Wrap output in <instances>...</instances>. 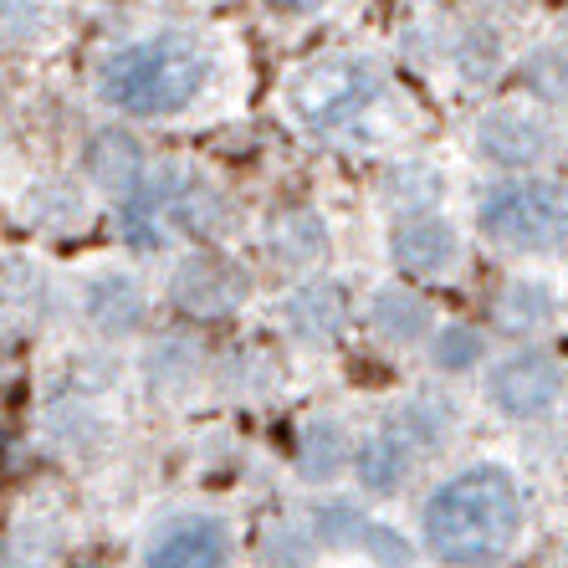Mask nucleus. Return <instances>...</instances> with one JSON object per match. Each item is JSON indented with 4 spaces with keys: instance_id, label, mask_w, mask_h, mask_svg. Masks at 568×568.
I'll use <instances>...</instances> for the list:
<instances>
[{
    "instance_id": "a211bd4d",
    "label": "nucleus",
    "mask_w": 568,
    "mask_h": 568,
    "mask_svg": "<svg viewBox=\"0 0 568 568\" xmlns=\"http://www.w3.org/2000/svg\"><path fill=\"white\" fill-rule=\"evenodd\" d=\"M436 358H440V369H471L476 358H481V338L471 328H446V333H436Z\"/></svg>"
},
{
    "instance_id": "6e6552de",
    "label": "nucleus",
    "mask_w": 568,
    "mask_h": 568,
    "mask_svg": "<svg viewBox=\"0 0 568 568\" xmlns=\"http://www.w3.org/2000/svg\"><path fill=\"white\" fill-rule=\"evenodd\" d=\"M241 297H246V272L215 252L190 256V262H180V272H174V303L200 317L231 313Z\"/></svg>"
},
{
    "instance_id": "f03ea898",
    "label": "nucleus",
    "mask_w": 568,
    "mask_h": 568,
    "mask_svg": "<svg viewBox=\"0 0 568 568\" xmlns=\"http://www.w3.org/2000/svg\"><path fill=\"white\" fill-rule=\"evenodd\" d=\"M211 78V57L195 37L164 31L149 41H129L98 67V98L129 119H170L195 103Z\"/></svg>"
},
{
    "instance_id": "9b49d317",
    "label": "nucleus",
    "mask_w": 568,
    "mask_h": 568,
    "mask_svg": "<svg viewBox=\"0 0 568 568\" xmlns=\"http://www.w3.org/2000/svg\"><path fill=\"white\" fill-rule=\"evenodd\" d=\"M410 440L399 436V430H384V436L364 440V450H358V481L374 491V497H384V491H395L405 476H410Z\"/></svg>"
},
{
    "instance_id": "4468645a",
    "label": "nucleus",
    "mask_w": 568,
    "mask_h": 568,
    "mask_svg": "<svg viewBox=\"0 0 568 568\" xmlns=\"http://www.w3.org/2000/svg\"><path fill=\"white\" fill-rule=\"evenodd\" d=\"M266 246L277 252L282 266H307L323 256V225H317V215H307V211H287L272 221Z\"/></svg>"
},
{
    "instance_id": "f257e3e1",
    "label": "nucleus",
    "mask_w": 568,
    "mask_h": 568,
    "mask_svg": "<svg viewBox=\"0 0 568 568\" xmlns=\"http://www.w3.org/2000/svg\"><path fill=\"white\" fill-rule=\"evenodd\" d=\"M523 503L503 466H471L440 481L425 503V548L450 568H487L513 548Z\"/></svg>"
},
{
    "instance_id": "ddd939ff",
    "label": "nucleus",
    "mask_w": 568,
    "mask_h": 568,
    "mask_svg": "<svg viewBox=\"0 0 568 568\" xmlns=\"http://www.w3.org/2000/svg\"><path fill=\"white\" fill-rule=\"evenodd\" d=\"M88 313L103 333H129L139 317H144V292L129 277H103L88 292Z\"/></svg>"
},
{
    "instance_id": "1a4fd4ad",
    "label": "nucleus",
    "mask_w": 568,
    "mask_h": 568,
    "mask_svg": "<svg viewBox=\"0 0 568 568\" xmlns=\"http://www.w3.org/2000/svg\"><path fill=\"white\" fill-rule=\"evenodd\" d=\"M456 252H462V241L440 215L415 211L395 225V266L405 277H440L456 262Z\"/></svg>"
},
{
    "instance_id": "7ed1b4c3",
    "label": "nucleus",
    "mask_w": 568,
    "mask_h": 568,
    "mask_svg": "<svg viewBox=\"0 0 568 568\" xmlns=\"http://www.w3.org/2000/svg\"><path fill=\"white\" fill-rule=\"evenodd\" d=\"M481 236L513 252H554L568 241V185L558 180H507L481 200Z\"/></svg>"
},
{
    "instance_id": "0eeeda50",
    "label": "nucleus",
    "mask_w": 568,
    "mask_h": 568,
    "mask_svg": "<svg viewBox=\"0 0 568 568\" xmlns=\"http://www.w3.org/2000/svg\"><path fill=\"white\" fill-rule=\"evenodd\" d=\"M476 144H481L487 159L507 164V170H528V164H538L548 154V123H542V113H532L523 103H503L481 119Z\"/></svg>"
},
{
    "instance_id": "39448f33",
    "label": "nucleus",
    "mask_w": 568,
    "mask_h": 568,
    "mask_svg": "<svg viewBox=\"0 0 568 568\" xmlns=\"http://www.w3.org/2000/svg\"><path fill=\"white\" fill-rule=\"evenodd\" d=\"M487 395L491 405L513 420H528V415H542L564 395V369H558L554 354H542V348H523V354L503 358L487 379Z\"/></svg>"
},
{
    "instance_id": "2eb2a0df",
    "label": "nucleus",
    "mask_w": 568,
    "mask_h": 568,
    "mask_svg": "<svg viewBox=\"0 0 568 568\" xmlns=\"http://www.w3.org/2000/svg\"><path fill=\"white\" fill-rule=\"evenodd\" d=\"M374 328H379L384 338H395V344H410V338L430 333V307H425L415 292L389 287L374 297Z\"/></svg>"
},
{
    "instance_id": "423d86ee",
    "label": "nucleus",
    "mask_w": 568,
    "mask_h": 568,
    "mask_svg": "<svg viewBox=\"0 0 568 568\" xmlns=\"http://www.w3.org/2000/svg\"><path fill=\"white\" fill-rule=\"evenodd\" d=\"M225 554H231V538L221 517L185 513L154 532L144 568H225Z\"/></svg>"
},
{
    "instance_id": "9d476101",
    "label": "nucleus",
    "mask_w": 568,
    "mask_h": 568,
    "mask_svg": "<svg viewBox=\"0 0 568 568\" xmlns=\"http://www.w3.org/2000/svg\"><path fill=\"white\" fill-rule=\"evenodd\" d=\"M287 328L307 344H323V338H338L348 323V292L338 282H313V287L292 292V303L282 307Z\"/></svg>"
},
{
    "instance_id": "dca6fc26",
    "label": "nucleus",
    "mask_w": 568,
    "mask_h": 568,
    "mask_svg": "<svg viewBox=\"0 0 568 568\" xmlns=\"http://www.w3.org/2000/svg\"><path fill=\"white\" fill-rule=\"evenodd\" d=\"M348 446H344V430L333 420H313L303 436V462H297V471L307 476V481H328L338 466H344Z\"/></svg>"
},
{
    "instance_id": "6ab92c4d",
    "label": "nucleus",
    "mask_w": 568,
    "mask_h": 568,
    "mask_svg": "<svg viewBox=\"0 0 568 568\" xmlns=\"http://www.w3.org/2000/svg\"><path fill=\"white\" fill-rule=\"evenodd\" d=\"M272 11H292V16H303V11H317L323 0H266Z\"/></svg>"
},
{
    "instance_id": "20e7f679",
    "label": "nucleus",
    "mask_w": 568,
    "mask_h": 568,
    "mask_svg": "<svg viewBox=\"0 0 568 568\" xmlns=\"http://www.w3.org/2000/svg\"><path fill=\"white\" fill-rule=\"evenodd\" d=\"M384 78L379 67L364 62V57H323V62L303 67L287 88V108L292 119L313 133H333L354 123L364 108L379 98Z\"/></svg>"
},
{
    "instance_id": "f3484780",
    "label": "nucleus",
    "mask_w": 568,
    "mask_h": 568,
    "mask_svg": "<svg viewBox=\"0 0 568 568\" xmlns=\"http://www.w3.org/2000/svg\"><path fill=\"white\" fill-rule=\"evenodd\" d=\"M548 317H554V297L542 287H507L497 297V323L507 333H538Z\"/></svg>"
},
{
    "instance_id": "f8f14e48",
    "label": "nucleus",
    "mask_w": 568,
    "mask_h": 568,
    "mask_svg": "<svg viewBox=\"0 0 568 568\" xmlns=\"http://www.w3.org/2000/svg\"><path fill=\"white\" fill-rule=\"evenodd\" d=\"M88 170L108 190H133L139 174H144V154H139V144H133L129 133H98L93 149H88Z\"/></svg>"
}]
</instances>
